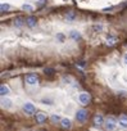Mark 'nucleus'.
I'll return each mask as SVG.
<instances>
[{
    "label": "nucleus",
    "mask_w": 127,
    "mask_h": 131,
    "mask_svg": "<svg viewBox=\"0 0 127 131\" xmlns=\"http://www.w3.org/2000/svg\"><path fill=\"white\" fill-rule=\"evenodd\" d=\"M87 117H89V112L86 109H78L76 112V119L78 122H85L87 119Z\"/></svg>",
    "instance_id": "7ed1b4c3"
},
{
    "label": "nucleus",
    "mask_w": 127,
    "mask_h": 131,
    "mask_svg": "<svg viewBox=\"0 0 127 131\" xmlns=\"http://www.w3.org/2000/svg\"><path fill=\"white\" fill-rule=\"evenodd\" d=\"M70 37L73 40V41H78V40H81V32L80 31H77V30H72V31H70Z\"/></svg>",
    "instance_id": "423d86ee"
},
{
    "label": "nucleus",
    "mask_w": 127,
    "mask_h": 131,
    "mask_svg": "<svg viewBox=\"0 0 127 131\" xmlns=\"http://www.w3.org/2000/svg\"><path fill=\"white\" fill-rule=\"evenodd\" d=\"M10 91H9V88L8 86H5V85H2L0 86V95L2 96H5V95H8Z\"/></svg>",
    "instance_id": "ddd939ff"
},
{
    "label": "nucleus",
    "mask_w": 127,
    "mask_h": 131,
    "mask_svg": "<svg viewBox=\"0 0 127 131\" xmlns=\"http://www.w3.org/2000/svg\"><path fill=\"white\" fill-rule=\"evenodd\" d=\"M60 125H62V127L64 128V130H70V128H71V126H72V122H71V119H70V118H62Z\"/></svg>",
    "instance_id": "6e6552de"
},
{
    "label": "nucleus",
    "mask_w": 127,
    "mask_h": 131,
    "mask_svg": "<svg viewBox=\"0 0 127 131\" xmlns=\"http://www.w3.org/2000/svg\"><path fill=\"white\" fill-rule=\"evenodd\" d=\"M2 107L5 108V109L12 108V100L8 99V98H4V96H3V99H2Z\"/></svg>",
    "instance_id": "9b49d317"
},
{
    "label": "nucleus",
    "mask_w": 127,
    "mask_h": 131,
    "mask_svg": "<svg viewBox=\"0 0 127 131\" xmlns=\"http://www.w3.org/2000/svg\"><path fill=\"white\" fill-rule=\"evenodd\" d=\"M45 73H48V75H53V73H54V70L48 68V70H45Z\"/></svg>",
    "instance_id": "a211bd4d"
},
{
    "label": "nucleus",
    "mask_w": 127,
    "mask_h": 131,
    "mask_svg": "<svg viewBox=\"0 0 127 131\" xmlns=\"http://www.w3.org/2000/svg\"><path fill=\"white\" fill-rule=\"evenodd\" d=\"M118 125H119L121 127H123V128H127V116H126V114L119 116V118H118Z\"/></svg>",
    "instance_id": "9d476101"
},
{
    "label": "nucleus",
    "mask_w": 127,
    "mask_h": 131,
    "mask_svg": "<svg viewBox=\"0 0 127 131\" xmlns=\"http://www.w3.org/2000/svg\"><path fill=\"white\" fill-rule=\"evenodd\" d=\"M117 123H118V121H117L113 116H108V117L105 118V121H104L105 130H107V131H113V130L116 128Z\"/></svg>",
    "instance_id": "f257e3e1"
},
{
    "label": "nucleus",
    "mask_w": 127,
    "mask_h": 131,
    "mask_svg": "<svg viewBox=\"0 0 127 131\" xmlns=\"http://www.w3.org/2000/svg\"><path fill=\"white\" fill-rule=\"evenodd\" d=\"M25 81L28 84V85H37L39 84V77L33 73H30L25 77Z\"/></svg>",
    "instance_id": "20e7f679"
},
{
    "label": "nucleus",
    "mask_w": 127,
    "mask_h": 131,
    "mask_svg": "<svg viewBox=\"0 0 127 131\" xmlns=\"http://www.w3.org/2000/svg\"><path fill=\"white\" fill-rule=\"evenodd\" d=\"M22 109H23V112H25L26 114H28V116H32V114L36 113V108H35V105H33L32 103H28V102L23 104Z\"/></svg>",
    "instance_id": "f03ea898"
},
{
    "label": "nucleus",
    "mask_w": 127,
    "mask_h": 131,
    "mask_svg": "<svg viewBox=\"0 0 127 131\" xmlns=\"http://www.w3.org/2000/svg\"><path fill=\"white\" fill-rule=\"evenodd\" d=\"M26 25L28 26V27H36V25H37V19H36V17H33V16H31V17H27L26 18Z\"/></svg>",
    "instance_id": "0eeeda50"
},
{
    "label": "nucleus",
    "mask_w": 127,
    "mask_h": 131,
    "mask_svg": "<svg viewBox=\"0 0 127 131\" xmlns=\"http://www.w3.org/2000/svg\"><path fill=\"white\" fill-rule=\"evenodd\" d=\"M78 99H80V103H81V104L86 105V104H89V103H90L91 96H90V94H89V93H81V94H80V96H78Z\"/></svg>",
    "instance_id": "39448f33"
},
{
    "label": "nucleus",
    "mask_w": 127,
    "mask_h": 131,
    "mask_svg": "<svg viewBox=\"0 0 127 131\" xmlns=\"http://www.w3.org/2000/svg\"><path fill=\"white\" fill-rule=\"evenodd\" d=\"M22 10L32 12V10H33V7H32V5H30V4H23V5H22Z\"/></svg>",
    "instance_id": "2eb2a0df"
},
{
    "label": "nucleus",
    "mask_w": 127,
    "mask_h": 131,
    "mask_svg": "<svg viewBox=\"0 0 127 131\" xmlns=\"http://www.w3.org/2000/svg\"><path fill=\"white\" fill-rule=\"evenodd\" d=\"M0 8H2V12H8L10 9V5L9 4H2V7H0Z\"/></svg>",
    "instance_id": "f3484780"
},
{
    "label": "nucleus",
    "mask_w": 127,
    "mask_h": 131,
    "mask_svg": "<svg viewBox=\"0 0 127 131\" xmlns=\"http://www.w3.org/2000/svg\"><path fill=\"white\" fill-rule=\"evenodd\" d=\"M104 118H103V116H100V114H95V117H94V123H95V126L96 127H100L101 125H104Z\"/></svg>",
    "instance_id": "1a4fd4ad"
},
{
    "label": "nucleus",
    "mask_w": 127,
    "mask_h": 131,
    "mask_svg": "<svg viewBox=\"0 0 127 131\" xmlns=\"http://www.w3.org/2000/svg\"><path fill=\"white\" fill-rule=\"evenodd\" d=\"M50 119H51V122H53V123H56V122H60V121H62V118H60V116H59V114H51Z\"/></svg>",
    "instance_id": "4468645a"
},
{
    "label": "nucleus",
    "mask_w": 127,
    "mask_h": 131,
    "mask_svg": "<svg viewBox=\"0 0 127 131\" xmlns=\"http://www.w3.org/2000/svg\"><path fill=\"white\" fill-rule=\"evenodd\" d=\"M107 42H108V45H114L116 44V37H113V36L108 37L107 39Z\"/></svg>",
    "instance_id": "dca6fc26"
},
{
    "label": "nucleus",
    "mask_w": 127,
    "mask_h": 131,
    "mask_svg": "<svg viewBox=\"0 0 127 131\" xmlns=\"http://www.w3.org/2000/svg\"><path fill=\"white\" fill-rule=\"evenodd\" d=\"M46 121V114L40 112V113H36V122L37 123H44Z\"/></svg>",
    "instance_id": "f8f14e48"
},
{
    "label": "nucleus",
    "mask_w": 127,
    "mask_h": 131,
    "mask_svg": "<svg viewBox=\"0 0 127 131\" xmlns=\"http://www.w3.org/2000/svg\"><path fill=\"white\" fill-rule=\"evenodd\" d=\"M123 62H124V63L127 64V53L124 54V58H123Z\"/></svg>",
    "instance_id": "6ab92c4d"
}]
</instances>
